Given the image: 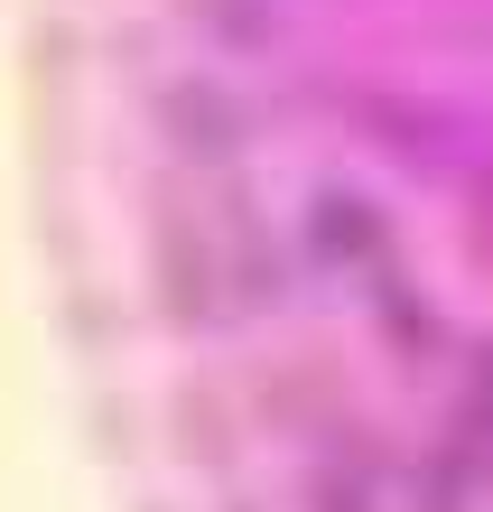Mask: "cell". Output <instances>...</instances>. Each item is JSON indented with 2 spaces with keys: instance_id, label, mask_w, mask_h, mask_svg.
Instances as JSON below:
<instances>
[{
  "instance_id": "1",
  "label": "cell",
  "mask_w": 493,
  "mask_h": 512,
  "mask_svg": "<svg viewBox=\"0 0 493 512\" xmlns=\"http://www.w3.org/2000/svg\"><path fill=\"white\" fill-rule=\"evenodd\" d=\"M28 196L112 512H493V0H38Z\"/></svg>"
}]
</instances>
